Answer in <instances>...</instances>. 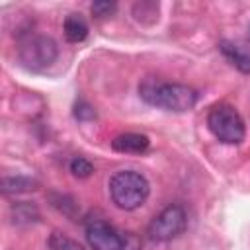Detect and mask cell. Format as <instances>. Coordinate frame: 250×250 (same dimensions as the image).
<instances>
[{
  "instance_id": "cell-1",
  "label": "cell",
  "mask_w": 250,
  "mask_h": 250,
  "mask_svg": "<svg viewBox=\"0 0 250 250\" xmlns=\"http://www.w3.org/2000/svg\"><path fill=\"white\" fill-rule=\"evenodd\" d=\"M139 96L145 104L164 109V111H189L197 104V90H193L188 84L178 82H166L154 76H146L139 84Z\"/></svg>"
},
{
  "instance_id": "cell-2",
  "label": "cell",
  "mask_w": 250,
  "mask_h": 250,
  "mask_svg": "<svg viewBox=\"0 0 250 250\" xmlns=\"http://www.w3.org/2000/svg\"><path fill=\"white\" fill-rule=\"evenodd\" d=\"M150 195L148 180L135 170H119L109 178V197L123 211L139 209Z\"/></svg>"
},
{
  "instance_id": "cell-3",
  "label": "cell",
  "mask_w": 250,
  "mask_h": 250,
  "mask_svg": "<svg viewBox=\"0 0 250 250\" xmlns=\"http://www.w3.org/2000/svg\"><path fill=\"white\" fill-rule=\"evenodd\" d=\"M207 127L225 145H240L246 137V123L230 104H217L207 113Z\"/></svg>"
},
{
  "instance_id": "cell-4",
  "label": "cell",
  "mask_w": 250,
  "mask_h": 250,
  "mask_svg": "<svg viewBox=\"0 0 250 250\" xmlns=\"http://www.w3.org/2000/svg\"><path fill=\"white\" fill-rule=\"evenodd\" d=\"M59 57V47L49 35H29L18 47L20 62L33 72H41L49 68Z\"/></svg>"
},
{
  "instance_id": "cell-5",
  "label": "cell",
  "mask_w": 250,
  "mask_h": 250,
  "mask_svg": "<svg viewBox=\"0 0 250 250\" xmlns=\"http://www.w3.org/2000/svg\"><path fill=\"white\" fill-rule=\"evenodd\" d=\"M188 227V215L182 205H168L164 207L146 229V234L152 242H168L180 236Z\"/></svg>"
},
{
  "instance_id": "cell-6",
  "label": "cell",
  "mask_w": 250,
  "mask_h": 250,
  "mask_svg": "<svg viewBox=\"0 0 250 250\" xmlns=\"http://www.w3.org/2000/svg\"><path fill=\"white\" fill-rule=\"evenodd\" d=\"M86 240L92 250H125V242L115 227L104 219L86 221Z\"/></svg>"
},
{
  "instance_id": "cell-7",
  "label": "cell",
  "mask_w": 250,
  "mask_h": 250,
  "mask_svg": "<svg viewBox=\"0 0 250 250\" xmlns=\"http://www.w3.org/2000/svg\"><path fill=\"white\" fill-rule=\"evenodd\" d=\"M219 51L234 68H238L244 74H250V47L225 39L219 43Z\"/></svg>"
},
{
  "instance_id": "cell-8",
  "label": "cell",
  "mask_w": 250,
  "mask_h": 250,
  "mask_svg": "<svg viewBox=\"0 0 250 250\" xmlns=\"http://www.w3.org/2000/svg\"><path fill=\"white\" fill-rule=\"evenodd\" d=\"M150 146V141L146 135L141 133H121L111 141V148L115 152H125V154H143Z\"/></svg>"
},
{
  "instance_id": "cell-9",
  "label": "cell",
  "mask_w": 250,
  "mask_h": 250,
  "mask_svg": "<svg viewBox=\"0 0 250 250\" xmlns=\"http://www.w3.org/2000/svg\"><path fill=\"white\" fill-rule=\"evenodd\" d=\"M62 31H64L66 41H70V43H80V41H84L86 35H88V21L84 20L82 14L72 12V14H68V16L64 18Z\"/></svg>"
},
{
  "instance_id": "cell-10",
  "label": "cell",
  "mask_w": 250,
  "mask_h": 250,
  "mask_svg": "<svg viewBox=\"0 0 250 250\" xmlns=\"http://www.w3.org/2000/svg\"><path fill=\"white\" fill-rule=\"evenodd\" d=\"M35 182L31 178L25 176H16V178H4L2 180V191L4 193H21V191H29L35 189Z\"/></svg>"
},
{
  "instance_id": "cell-11",
  "label": "cell",
  "mask_w": 250,
  "mask_h": 250,
  "mask_svg": "<svg viewBox=\"0 0 250 250\" xmlns=\"http://www.w3.org/2000/svg\"><path fill=\"white\" fill-rule=\"evenodd\" d=\"M49 248L51 250H84L78 240L70 238L61 230H53V234L49 236Z\"/></svg>"
},
{
  "instance_id": "cell-12",
  "label": "cell",
  "mask_w": 250,
  "mask_h": 250,
  "mask_svg": "<svg viewBox=\"0 0 250 250\" xmlns=\"http://www.w3.org/2000/svg\"><path fill=\"white\" fill-rule=\"evenodd\" d=\"M70 172L76 176V178H88L92 172H94V166L88 158L84 156H74L70 160Z\"/></svg>"
},
{
  "instance_id": "cell-13",
  "label": "cell",
  "mask_w": 250,
  "mask_h": 250,
  "mask_svg": "<svg viewBox=\"0 0 250 250\" xmlns=\"http://www.w3.org/2000/svg\"><path fill=\"white\" fill-rule=\"evenodd\" d=\"M90 10L96 18H105V16H111L117 10V4L115 2H94L90 6Z\"/></svg>"
},
{
  "instance_id": "cell-14",
  "label": "cell",
  "mask_w": 250,
  "mask_h": 250,
  "mask_svg": "<svg viewBox=\"0 0 250 250\" xmlns=\"http://www.w3.org/2000/svg\"><path fill=\"white\" fill-rule=\"evenodd\" d=\"M74 113H76L78 119H92L96 115V111L86 104H80V111H74Z\"/></svg>"
}]
</instances>
